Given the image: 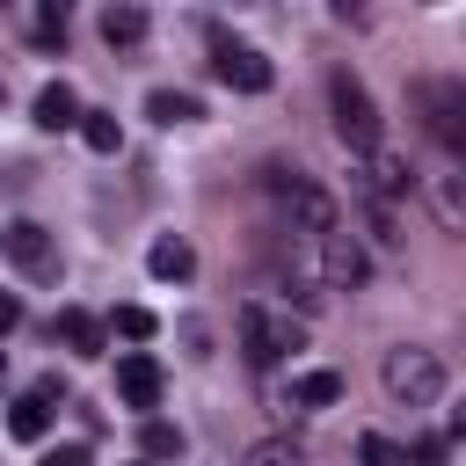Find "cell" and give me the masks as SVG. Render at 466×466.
Returning <instances> with one entry per match:
<instances>
[{
    "mask_svg": "<svg viewBox=\"0 0 466 466\" xmlns=\"http://www.w3.org/2000/svg\"><path fill=\"white\" fill-rule=\"evenodd\" d=\"M415 102H422V124L459 153V146H466V124H459V116H466V87H459V80H430V87H415Z\"/></svg>",
    "mask_w": 466,
    "mask_h": 466,
    "instance_id": "7",
    "label": "cell"
},
{
    "mask_svg": "<svg viewBox=\"0 0 466 466\" xmlns=\"http://www.w3.org/2000/svg\"><path fill=\"white\" fill-rule=\"evenodd\" d=\"M73 131L87 138V153H124V124H116V109H80Z\"/></svg>",
    "mask_w": 466,
    "mask_h": 466,
    "instance_id": "18",
    "label": "cell"
},
{
    "mask_svg": "<svg viewBox=\"0 0 466 466\" xmlns=\"http://www.w3.org/2000/svg\"><path fill=\"white\" fill-rule=\"evenodd\" d=\"M328 109H335V138H342L350 153H371V146H379V102H371V87H364L350 66L328 73Z\"/></svg>",
    "mask_w": 466,
    "mask_h": 466,
    "instance_id": "4",
    "label": "cell"
},
{
    "mask_svg": "<svg viewBox=\"0 0 466 466\" xmlns=\"http://www.w3.org/2000/svg\"><path fill=\"white\" fill-rule=\"evenodd\" d=\"M153 328H160V320H153L146 306H116V335H124V342H146Z\"/></svg>",
    "mask_w": 466,
    "mask_h": 466,
    "instance_id": "25",
    "label": "cell"
},
{
    "mask_svg": "<svg viewBox=\"0 0 466 466\" xmlns=\"http://www.w3.org/2000/svg\"><path fill=\"white\" fill-rule=\"evenodd\" d=\"M415 466H444V437H415Z\"/></svg>",
    "mask_w": 466,
    "mask_h": 466,
    "instance_id": "27",
    "label": "cell"
},
{
    "mask_svg": "<svg viewBox=\"0 0 466 466\" xmlns=\"http://www.w3.org/2000/svg\"><path fill=\"white\" fill-rule=\"evenodd\" d=\"M29 36H36V44H66V7H58V0H44V7H36V22H29Z\"/></svg>",
    "mask_w": 466,
    "mask_h": 466,
    "instance_id": "24",
    "label": "cell"
},
{
    "mask_svg": "<svg viewBox=\"0 0 466 466\" xmlns=\"http://www.w3.org/2000/svg\"><path fill=\"white\" fill-rule=\"evenodd\" d=\"M262 189L277 197V211H284V226L291 233H306V240H320V233H335V197L320 189V182H306L299 167H262Z\"/></svg>",
    "mask_w": 466,
    "mask_h": 466,
    "instance_id": "1",
    "label": "cell"
},
{
    "mask_svg": "<svg viewBox=\"0 0 466 466\" xmlns=\"http://www.w3.org/2000/svg\"><path fill=\"white\" fill-rule=\"evenodd\" d=\"M364 226H371V240H379V248H400V218H393V204L364 197Z\"/></svg>",
    "mask_w": 466,
    "mask_h": 466,
    "instance_id": "23",
    "label": "cell"
},
{
    "mask_svg": "<svg viewBox=\"0 0 466 466\" xmlns=\"http://www.w3.org/2000/svg\"><path fill=\"white\" fill-rule=\"evenodd\" d=\"M240 466H306V451L299 444H284V437H262V444H248V459Z\"/></svg>",
    "mask_w": 466,
    "mask_h": 466,
    "instance_id": "22",
    "label": "cell"
},
{
    "mask_svg": "<svg viewBox=\"0 0 466 466\" xmlns=\"http://www.w3.org/2000/svg\"><path fill=\"white\" fill-rule=\"evenodd\" d=\"M44 430H51V408H44L36 393H22V400L7 408V437H22V444H44Z\"/></svg>",
    "mask_w": 466,
    "mask_h": 466,
    "instance_id": "20",
    "label": "cell"
},
{
    "mask_svg": "<svg viewBox=\"0 0 466 466\" xmlns=\"http://www.w3.org/2000/svg\"><path fill=\"white\" fill-rule=\"evenodd\" d=\"M138 451H146V466H160V459H182V451H189V437H182L175 422L146 415V422H138Z\"/></svg>",
    "mask_w": 466,
    "mask_h": 466,
    "instance_id": "16",
    "label": "cell"
},
{
    "mask_svg": "<svg viewBox=\"0 0 466 466\" xmlns=\"http://www.w3.org/2000/svg\"><path fill=\"white\" fill-rule=\"evenodd\" d=\"M291 350H306V328H299L291 313L248 299V306H240V357H248L255 371H269V364H284Z\"/></svg>",
    "mask_w": 466,
    "mask_h": 466,
    "instance_id": "3",
    "label": "cell"
},
{
    "mask_svg": "<svg viewBox=\"0 0 466 466\" xmlns=\"http://www.w3.org/2000/svg\"><path fill=\"white\" fill-rule=\"evenodd\" d=\"M379 379H386V393L400 400V408H437L444 400V386H451V371H444V357L437 350H386V364H379Z\"/></svg>",
    "mask_w": 466,
    "mask_h": 466,
    "instance_id": "2",
    "label": "cell"
},
{
    "mask_svg": "<svg viewBox=\"0 0 466 466\" xmlns=\"http://www.w3.org/2000/svg\"><path fill=\"white\" fill-rule=\"evenodd\" d=\"M342 400V371H299L291 379V408H335Z\"/></svg>",
    "mask_w": 466,
    "mask_h": 466,
    "instance_id": "19",
    "label": "cell"
},
{
    "mask_svg": "<svg viewBox=\"0 0 466 466\" xmlns=\"http://www.w3.org/2000/svg\"><path fill=\"white\" fill-rule=\"evenodd\" d=\"M7 328H22V299H15V291H0V335H7Z\"/></svg>",
    "mask_w": 466,
    "mask_h": 466,
    "instance_id": "28",
    "label": "cell"
},
{
    "mask_svg": "<svg viewBox=\"0 0 466 466\" xmlns=\"http://www.w3.org/2000/svg\"><path fill=\"white\" fill-rule=\"evenodd\" d=\"M146 36V7H131V0H116V7H102V44H116V51H131Z\"/></svg>",
    "mask_w": 466,
    "mask_h": 466,
    "instance_id": "17",
    "label": "cell"
},
{
    "mask_svg": "<svg viewBox=\"0 0 466 466\" xmlns=\"http://www.w3.org/2000/svg\"><path fill=\"white\" fill-rule=\"evenodd\" d=\"M36 124H44V131H73V124H80V95H73L66 80H44V87H36Z\"/></svg>",
    "mask_w": 466,
    "mask_h": 466,
    "instance_id": "12",
    "label": "cell"
},
{
    "mask_svg": "<svg viewBox=\"0 0 466 466\" xmlns=\"http://www.w3.org/2000/svg\"><path fill=\"white\" fill-rule=\"evenodd\" d=\"M459 182H466V175H451V167H444V175H430V211H437V226H444V233H459V226H466V189H459Z\"/></svg>",
    "mask_w": 466,
    "mask_h": 466,
    "instance_id": "14",
    "label": "cell"
},
{
    "mask_svg": "<svg viewBox=\"0 0 466 466\" xmlns=\"http://www.w3.org/2000/svg\"><path fill=\"white\" fill-rule=\"evenodd\" d=\"M160 386H167V379H160V364H153L146 350L116 357V400H124V408H138V415H146V408H160Z\"/></svg>",
    "mask_w": 466,
    "mask_h": 466,
    "instance_id": "9",
    "label": "cell"
},
{
    "mask_svg": "<svg viewBox=\"0 0 466 466\" xmlns=\"http://www.w3.org/2000/svg\"><path fill=\"white\" fill-rule=\"evenodd\" d=\"M0 255H7L22 277H36V284L58 277V240H51L36 218H7V226H0Z\"/></svg>",
    "mask_w": 466,
    "mask_h": 466,
    "instance_id": "5",
    "label": "cell"
},
{
    "mask_svg": "<svg viewBox=\"0 0 466 466\" xmlns=\"http://www.w3.org/2000/svg\"><path fill=\"white\" fill-rule=\"evenodd\" d=\"M0 386H7V350H0Z\"/></svg>",
    "mask_w": 466,
    "mask_h": 466,
    "instance_id": "29",
    "label": "cell"
},
{
    "mask_svg": "<svg viewBox=\"0 0 466 466\" xmlns=\"http://www.w3.org/2000/svg\"><path fill=\"white\" fill-rule=\"evenodd\" d=\"M36 466H87V444H51Z\"/></svg>",
    "mask_w": 466,
    "mask_h": 466,
    "instance_id": "26",
    "label": "cell"
},
{
    "mask_svg": "<svg viewBox=\"0 0 466 466\" xmlns=\"http://www.w3.org/2000/svg\"><path fill=\"white\" fill-rule=\"evenodd\" d=\"M146 116H153V124H197L204 102H197L189 87H153V95H146Z\"/></svg>",
    "mask_w": 466,
    "mask_h": 466,
    "instance_id": "15",
    "label": "cell"
},
{
    "mask_svg": "<svg viewBox=\"0 0 466 466\" xmlns=\"http://www.w3.org/2000/svg\"><path fill=\"white\" fill-rule=\"evenodd\" d=\"M211 73L233 87V95H262L277 80V66L255 51V44H233V36H211Z\"/></svg>",
    "mask_w": 466,
    "mask_h": 466,
    "instance_id": "6",
    "label": "cell"
},
{
    "mask_svg": "<svg viewBox=\"0 0 466 466\" xmlns=\"http://www.w3.org/2000/svg\"><path fill=\"white\" fill-rule=\"evenodd\" d=\"M51 335H58L73 357H102V320H95L87 306H66V313L51 320Z\"/></svg>",
    "mask_w": 466,
    "mask_h": 466,
    "instance_id": "11",
    "label": "cell"
},
{
    "mask_svg": "<svg viewBox=\"0 0 466 466\" xmlns=\"http://www.w3.org/2000/svg\"><path fill=\"white\" fill-rule=\"evenodd\" d=\"M357 466H408V451H400L393 437H379V430H364V437H357Z\"/></svg>",
    "mask_w": 466,
    "mask_h": 466,
    "instance_id": "21",
    "label": "cell"
},
{
    "mask_svg": "<svg viewBox=\"0 0 466 466\" xmlns=\"http://www.w3.org/2000/svg\"><path fill=\"white\" fill-rule=\"evenodd\" d=\"M313 248H320V284H328V291H357V284L371 277V255H364L350 233H320Z\"/></svg>",
    "mask_w": 466,
    "mask_h": 466,
    "instance_id": "8",
    "label": "cell"
},
{
    "mask_svg": "<svg viewBox=\"0 0 466 466\" xmlns=\"http://www.w3.org/2000/svg\"><path fill=\"white\" fill-rule=\"evenodd\" d=\"M408 182H415V175H408V160H400V153H386V146H371V153H364V197L393 204Z\"/></svg>",
    "mask_w": 466,
    "mask_h": 466,
    "instance_id": "10",
    "label": "cell"
},
{
    "mask_svg": "<svg viewBox=\"0 0 466 466\" xmlns=\"http://www.w3.org/2000/svg\"><path fill=\"white\" fill-rule=\"evenodd\" d=\"M146 269H153L160 284H189V269H197V248L167 233V240H153V248H146Z\"/></svg>",
    "mask_w": 466,
    "mask_h": 466,
    "instance_id": "13",
    "label": "cell"
}]
</instances>
